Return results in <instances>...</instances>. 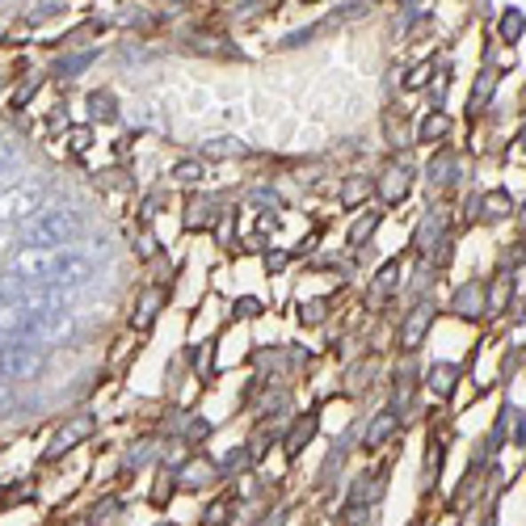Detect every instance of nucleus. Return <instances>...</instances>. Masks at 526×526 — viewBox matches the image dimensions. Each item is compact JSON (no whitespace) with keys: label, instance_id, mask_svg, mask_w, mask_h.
Wrapping results in <instances>:
<instances>
[{"label":"nucleus","instance_id":"1","mask_svg":"<svg viewBox=\"0 0 526 526\" xmlns=\"http://www.w3.org/2000/svg\"><path fill=\"white\" fill-rule=\"evenodd\" d=\"M97 244H89V249H80V244H68V249H26L21 244L9 257V274L21 278V283H34V287H55V291L84 287V283H93L97 266L106 257V249H97Z\"/></svg>","mask_w":526,"mask_h":526},{"label":"nucleus","instance_id":"2","mask_svg":"<svg viewBox=\"0 0 526 526\" xmlns=\"http://www.w3.org/2000/svg\"><path fill=\"white\" fill-rule=\"evenodd\" d=\"M84 236V219H80L76 211H43L38 219L21 227V244L26 249H68V244H76Z\"/></svg>","mask_w":526,"mask_h":526},{"label":"nucleus","instance_id":"3","mask_svg":"<svg viewBox=\"0 0 526 526\" xmlns=\"http://www.w3.org/2000/svg\"><path fill=\"white\" fill-rule=\"evenodd\" d=\"M47 367V350L34 341H9L4 346V379L9 383H26L34 375H43Z\"/></svg>","mask_w":526,"mask_h":526},{"label":"nucleus","instance_id":"4","mask_svg":"<svg viewBox=\"0 0 526 526\" xmlns=\"http://www.w3.org/2000/svg\"><path fill=\"white\" fill-rule=\"evenodd\" d=\"M34 211H43V186H13L0 194V224L4 227H26Z\"/></svg>","mask_w":526,"mask_h":526},{"label":"nucleus","instance_id":"5","mask_svg":"<svg viewBox=\"0 0 526 526\" xmlns=\"http://www.w3.org/2000/svg\"><path fill=\"white\" fill-rule=\"evenodd\" d=\"M413 190V169L404 164V160H387L383 164V173L375 177V194H379L387 207H400L404 198Z\"/></svg>","mask_w":526,"mask_h":526},{"label":"nucleus","instance_id":"6","mask_svg":"<svg viewBox=\"0 0 526 526\" xmlns=\"http://www.w3.org/2000/svg\"><path fill=\"white\" fill-rule=\"evenodd\" d=\"M93 430H97V417L93 413H76L72 421H64V426H60V434L51 438V447H47V455H43V459H47V463L64 459L68 450L76 447V442H84V438H89Z\"/></svg>","mask_w":526,"mask_h":526},{"label":"nucleus","instance_id":"7","mask_svg":"<svg viewBox=\"0 0 526 526\" xmlns=\"http://www.w3.org/2000/svg\"><path fill=\"white\" fill-rule=\"evenodd\" d=\"M434 316H438V307H434L430 299L417 303L413 312H404V324H400V350H404V354L421 350V341H426V333H430Z\"/></svg>","mask_w":526,"mask_h":526},{"label":"nucleus","instance_id":"8","mask_svg":"<svg viewBox=\"0 0 526 526\" xmlns=\"http://www.w3.org/2000/svg\"><path fill=\"white\" fill-rule=\"evenodd\" d=\"M396 430H400V413H396V409H383V413L371 417V426L363 430V447H367V450L387 447V442L396 438Z\"/></svg>","mask_w":526,"mask_h":526},{"label":"nucleus","instance_id":"9","mask_svg":"<svg viewBox=\"0 0 526 526\" xmlns=\"http://www.w3.org/2000/svg\"><path fill=\"white\" fill-rule=\"evenodd\" d=\"M455 383H459V367H455V363H434V367L426 371V387H430L438 400H447L450 392H455Z\"/></svg>","mask_w":526,"mask_h":526},{"label":"nucleus","instance_id":"10","mask_svg":"<svg viewBox=\"0 0 526 526\" xmlns=\"http://www.w3.org/2000/svg\"><path fill=\"white\" fill-rule=\"evenodd\" d=\"M426 173H430L434 186H442V190H447V186H455V181H459V156H455L450 147H442V152L430 160V169H426Z\"/></svg>","mask_w":526,"mask_h":526},{"label":"nucleus","instance_id":"11","mask_svg":"<svg viewBox=\"0 0 526 526\" xmlns=\"http://www.w3.org/2000/svg\"><path fill=\"white\" fill-rule=\"evenodd\" d=\"M84 106H89L93 123H118V97L110 89H93V93L84 97Z\"/></svg>","mask_w":526,"mask_h":526},{"label":"nucleus","instance_id":"12","mask_svg":"<svg viewBox=\"0 0 526 526\" xmlns=\"http://www.w3.org/2000/svg\"><path fill=\"white\" fill-rule=\"evenodd\" d=\"M450 135V118L442 110H430L421 118V127H417V144H442Z\"/></svg>","mask_w":526,"mask_h":526},{"label":"nucleus","instance_id":"13","mask_svg":"<svg viewBox=\"0 0 526 526\" xmlns=\"http://www.w3.org/2000/svg\"><path fill=\"white\" fill-rule=\"evenodd\" d=\"M371 190H375V181H371V177H346V186L337 190V203H341L346 211H354V207H363V203H367Z\"/></svg>","mask_w":526,"mask_h":526},{"label":"nucleus","instance_id":"14","mask_svg":"<svg viewBox=\"0 0 526 526\" xmlns=\"http://www.w3.org/2000/svg\"><path fill=\"white\" fill-rule=\"evenodd\" d=\"M316 426H320V413H303L295 426H291V434H287V455L295 459L307 442H312V434H316Z\"/></svg>","mask_w":526,"mask_h":526},{"label":"nucleus","instance_id":"15","mask_svg":"<svg viewBox=\"0 0 526 526\" xmlns=\"http://www.w3.org/2000/svg\"><path fill=\"white\" fill-rule=\"evenodd\" d=\"M181 484L186 489H207V484H215V463H207V459H190L186 467H181Z\"/></svg>","mask_w":526,"mask_h":526},{"label":"nucleus","instance_id":"16","mask_svg":"<svg viewBox=\"0 0 526 526\" xmlns=\"http://www.w3.org/2000/svg\"><path fill=\"white\" fill-rule=\"evenodd\" d=\"M450 312H455V316H463V320H476L480 316V287H472V283H467V287L455 291Z\"/></svg>","mask_w":526,"mask_h":526},{"label":"nucleus","instance_id":"17","mask_svg":"<svg viewBox=\"0 0 526 526\" xmlns=\"http://www.w3.org/2000/svg\"><path fill=\"white\" fill-rule=\"evenodd\" d=\"M203 156L207 160H227V156H244V144H240L236 135H215L203 144Z\"/></svg>","mask_w":526,"mask_h":526},{"label":"nucleus","instance_id":"18","mask_svg":"<svg viewBox=\"0 0 526 526\" xmlns=\"http://www.w3.org/2000/svg\"><path fill=\"white\" fill-rule=\"evenodd\" d=\"M160 303H164V291H160V287L144 291V299H139V316H131V324H135V329H152V320H156V312H160Z\"/></svg>","mask_w":526,"mask_h":526},{"label":"nucleus","instance_id":"19","mask_svg":"<svg viewBox=\"0 0 526 526\" xmlns=\"http://www.w3.org/2000/svg\"><path fill=\"white\" fill-rule=\"evenodd\" d=\"M97 55H101V51H80V55H64V60H60V64H55V76H80V72H84V68H93L97 64Z\"/></svg>","mask_w":526,"mask_h":526},{"label":"nucleus","instance_id":"20","mask_svg":"<svg viewBox=\"0 0 526 526\" xmlns=\"http://www.w3.org/2000/svg\"><path fill=\"white\" fill-rule=\"evenodd\" d=\"M215 203L211 198H190V207H186V232H198V227H207L215 219Z\"/></svg>","mask_w":526,"mask_h":526},{"label":"nucleus","instance_id":"21","mask_svg":"<svg viewBox=\"0 0 526 526\" xmlns=\"http://www.w3.org/2000/svg\"><path fill=\"white\" fill-rule=\"evenodd\" d=\"M480 211H484V219H506V215L514 211V198L506 190H493V194L480 198Z\"/></svg>","mask_w":526,"mask_h":526},{"label":"nucleus","instance_id":"22","mask_svg":"<svg viewBox=\"0 0 526 526\" xmlns=\"http://www.w3.org/2000/svg\"><path fill=\"white\" fill-rule=\"evenodd\" d=\"M383 139L396 147V152H400V147H409V127H400V114L396 110L383 114Z\"/></svg>","mask_w":526,"mask_h":526},{"label":"nucleus","instance_id":"23","mask_svg":"<svg viewBox=\"0 0 526 526\" xmlns=\"http://www.w3.org/2000/svg\"><path fill=\"white\" fill-rule=\"evenodd\" d=\"M493 89H497V76H493V72H480V76H476V93L467 97V110H472V114L484 110V106H489V97H493Z\"/></svg>","mask_w":526,"mask_h":526},{"label":"nucleus","instance_id":"24","mask_svg":"<svg viewBox=\"0 0 526 526\" xmlns=\"http://www.w3.org/2000/svg\"><path fill=\"white\" fill-rule=\"evenodd\" d=\"M118 510H123V501H118V497H106V501H97V506H93V518H89V526H114V522H118Z\"/></svg>","mask_w":526,"mask_h":526},{"label":"nucleus","instance_id":"25","mask_svg":"<svg viewBox=\"0 0 526 526\" xmlns=\"http://www.w3.org/2000/svg\"><path fill=\"white\" fill-rule=\"evenodd\" d=\"M522 30H526L522 9H506V13H501V38H506V43H518Z\"/></svg>","mask_w":526,"mask_h":526},{"label":"nucleus","instance_id":"26","mask_svg":"<svg viewBox=\"0 0 526 526\" xmlns=\"http://www.w3.org/2000/svg\"><path fill=\"white\" fill-rule=\"evenodd\" d=\"M203 177H207L203 160H177L173 164V181H181V186H194V181H203Z\"/></svg>","mask_w":526,"mask_h":526},{"label":"nucleus","instance_id":"27","mask_svg":"<svg viewBox=\"0 0 526 526\" xmlns=\"http://www.w3.org/2000/svg\"><path fill=\"white\" fill-rule=\"evenodd\" d=\"M43 89V76H30V80H21V89H17L13 97H9V110H26V101H30L34 93Z\"/></svg>","mask_w":526,"mask_h":526},{"label":"nucleus","instance_id":"28","mask_svg":"<svg viewBox=\"0 0 526 526\" xmlns=\"http://www.w3.org/2000/svg\"><path fill=\"white\" fill-rule=\"evenodd\" d=\"M64 144L72 147V152H89V147H93V127H68Z\"/></svg>","mask_w":526,"mask_h":526},{"label":"nucleus","instance_id":"29","mask_svg":"<svg viewBox=\"0 0 526 526\" xmlns=\"http://www.w3.org/2000/svg\"><path fill=\"white\" fill-rule=\"evenodd\" d=\"M375 227H379V211H367V215H363V219L350 227V244H363V240H367Z\"/></svg>","mask_w":526,"mask_h":526},{"label":"nucleus","instance_id":"30","mask_svg":"<svg viewBox=\"0 0 526 526\" xmlns=\"http://www.w3.org/2000/svg\"><path fill=\"white\" fill-rule=\"evenodd\" d=\"M324 307H329L324 299H307L299 307V320H303V324H320V320H324Z\"/></svg>","mask_w":526,"mask_h":526},{"label":"nucleus","instance_id":"31","mask_svg":"<svg viewBox=\"0 0 526 526\" xmlns=\"http://www.w3.org/2000/svg\"><path fill=\"white\" fill-rule=\"evenodd\" d=\"M249 463H253V450H249V447H240V450H232V455L224 459V472H244Z\"/></svg>","mask_w":526,"mask_h":526},{"label":"nucleus","instance_id":"32","mask_svg":"<svg viewBox=\"0 0 526 526\" xmlns=\"http://www.w3.org/2000/svg\"><path fill=\"white\" fill-rule=\"evenodd\" d=\"M430 76H434V64L413 68V72H409V80H404V89H426V84H430Z\"/></svg>","mask_w":526,"mask_h":526},{"label":"nucleus","instance_id":"33","mask_svg":"<svg viewBox=\"0 0 526 526\" xmlns=\"http://www.w3.org/2000/svg\"><path fill=\"white\" fill-rule=\"evenodd\" d=\"M17 160H21V156H17V147H13V144H0V177L13 173Z\"/></svg>","mask_w":526,"mask_h":526},{"label":"nucleus","instance_id":"34","mask_svg":"<svg viewBox=\"0 0 526 526\" xmlns=\"http://www.w3.org/2000/svg\"><path fill=\"white\" fill-rule=\"evenodd\" d=\"M224 518H227V501H215V506L203 514V526H224Z\"/></svg>","mask_w":526,"mask_h":526},{"label":"nucleus","instance_id":"35","mask_svg":"<svg viewBox=\"0 0 526 526\" xmlns=\"http://www.w3.org/2000/svg\"><path fill=\"white\" fill-rule=\"evenodd\" d=\"M38 13H30V21H47V17H60L68 9V4H60V0H51V4H34Z\"/></svg>","mask_w":526,"mask_h":526},{"label":"nucleus","instance_id":"36","mask_svg":"<svg viewBox=\"0 0 526 526\" xmlns=\"http://www.w3.org/2000/svg\"><path fill=\"white\" fill-rule=\"evenodd\" d=\"M396 270H400V261H387V266L379 270V278H375V283H379V287H392V283H396Z\"/></svg>","mask_w":526,"mask_h":526},{"label":"nucleus","instance_id":"37","mask_svg":"<svg viewBox=\"0 0 526 526\" xmlns=\"http://www.w3.org/2000/svg\"><path fill=\"white\" fill-rule=\"evenodd\" d=\"M236 312H240L244 320H253L257 312H261V303H257V299H240V303H236Z\"/></svg>","mask_w":526,"mask_h":526},{"label":"nucleus","instance_id":"38","mask_svg":"<svg viewBox=\"0 0 526 526\" xmlns=\"http://www.w3.org/2000/svg\"><path fill=\"white\" fill-rule=\"evenodd\" d=\"M287 261H291V253H266V266H270V270H283Z\"/></svg>","mask_w":526,"mask_h":526},{"label":"nucleus","instance_id":"39","mask_svg":"<svg viewBox=\"0 0 526 526\" xmlns=\"http://www.w3.org/2000/svg\"><path fill=\"white\" fill-rule=\"evenodd\" d=\"M219 240H224V244L232 240V215H224V219H219Z\"/></svg>","mask_w":526,"mask_h":526},{"label":"nucleus","instance_id":"40","mask_svg":"<svg viewBox=\"0 0 526 526\" xmlns=\"http://www.w3.org/2000/svg\"><path fill=\"white\" fill-rule=\"evenodd\" d=\"M207 434H211L207 421H194V426H190V438H207Z\"/></svg>","mask_w":526,"mask_h":526}]
</instances>
